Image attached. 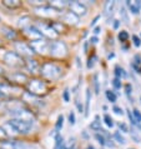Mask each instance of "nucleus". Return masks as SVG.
<instances>
[{
  "label": "nucleus",
  "instance_id": "nucleus-1",
  "mask_svg": "<svg viewBox=\"0 0 141 149\" xmlns=\"http://www.w3.org/2000/svg\"><path fill=\"white\" fill-rule=\"evenodd\" d=\"M40 74L49 80H56L61 77V68L53 63H45L40 69Z\"/></svg>",
  "mask_w": 141,
  "mask_h": 149
},
{
  "label": "nucleus",
  "instance_id": "nucleus-2",
  "mask_svg": "<svg viewBox=\"0 0 141 149\" xmlns=\"http://www.w3.org/2000/svg\"><path fill=\"white\" fill-rule=\"evenodd\" d=\"M49 52L53 56H57V58H61V56H65L68 54V47L64 41H51L50 45H49Z\"/></svg>",
  "mask_w": 141,
  "mask_h": 149
},
{
  "label": "nucleus",
  "instance_id": "nucleus-3",
  "mask_svg": "<svg viewBox=\"0 0 141 149\" xmlns=\"http://www.w3.org/2000/svg\"><path fill=\"white\" fill-rule=\"evenodd\" d=\"M10 113L14 117V119H19V120H23V122H26V123L32 124V122H34V119H35L30 110L24 109V108H18V109L10 110Z\"/></svg>",
  "mask_w": 141,
  "mask_h": 149
},
{
  "label": "nucleus",
  "instance_id": "nucleus-4",
  "mask_svg": "<svg viewBox=\"0 0 141 149\" xmlns=\"http://www.w3.org/2000/svg\"><path fill=\"white\" fill-rule=\"evenodd\" d=\"M4 61L9 67H21V65L25 64L23 58L15 52H6L5 55H4Z\"/></svg>",
  "mask_w": 141,
  "mask_h": 149
},
{
  "label": "nucleus",
  "instance_id": "nucleus-5",
  "mask_svg": "<svg viewBox=\"0 0 141 149\" xmlns=\"http://www.w3.org/2000/svg\"><path fill=\"white\" fill-rule=\"evenodd\" d=\"M29 93H31L32 95H39V94H44L46 92L48 86L44 81H41L39 79H31L29 81Z\"/></svg>",
  "mask_w": 141,
  "mask_h": 149
},
{
  "label": "nucleus",
  "instance_id": "nucleus-6",
  "mask_svg": "<svg viewBox=\"0 0 141 149\" xmlns=\"http://www.w3.org/2000/svg\"><path fill=\"white\" fill-rule=\"evenodd\" d=\"M10 124L13 125L16 132L20 134H26L29 130L31 129V123H26V122H23V120H19V119H11V120H9Z\"/></svg>",
  "mask_w": 141,
  "mask_h": 149
},
{
  "label": "nucleus",
  "instance_id": "nucleus-7",
  "mask_svg": "<svg viewBox=\"0 0 141 149\" xmlns=\"http://www.w3.org/2000/svg\"><path fill=\"white\" fill-rule=\"evenodd\" d=\"M70 11H73L74 14H76L77 16H84L88 13V9L84 4H81L80 1H70L69 3Z\"/></svg>",
  "mask_w": 141,
  "mask_h": 149
},
{
  "label": "nucleus",
  "instance_id": "nucleus-8",
  "mask_svg": "<svg viewBox=\"0 0 141 149\" xmlns=\"http://www.w3.org/2000/svg\"><path fill=\"white\" fill-rule=\"evenodd\" d=\"M15 49H16V52H18L19 54H21L24 56H28V58H31V55L35 53L34 50H32V48L30 47V45H28L25 43H20V41L15 43Z\"/></svg>",
  "mask_w": 141,
  "mask_h": 149
},
{
  "label": "nucleus",
  "instance_id": "nucleus-9",
  "mask_svg": "<svg viewBox=\"0 0 141 149\" xmlns=\"http://www.w3.org/2000/svg\"><path fill=\"white\" fill-rule=\"evenodd\" d=\"M25 30V34L30 38L32 41H35V40H41L43 39V33L40 31V29H38L36 26H28L26 29H24Z\"/></svg>",
  "mask_w": 141,
  "mask_h": 149
},
{
  "label": "nucleus",
  "instance_id": "nucleus-10",
  "mask_svg": "<svg viewBox=\"0 0 141 149\" xmlns=\"http://www.w3.org/2000/svg\"><path fill=\"white\" fill-rule=\"evenodd\" d=\"M49 44L48 41L45 40H35V41H31L30 47L32 48L34 52H38V53H45V52H49Z\"/></svg>",
  "mask_w": 141,
  "mask_h": 149
},
{
  "label": "nucleus",
  "instance_id": "nucleus-11",
  "mask_svg": "<svg viewBox=\"0 0 141 149\" xmlns=\"http://www.w3.org/2000/svg\"><path fill=\"white\" fill-rule=\"evenodd\" d=\"M63 20L66 23H69V24H71V25H76L79 23V16L76 14H74L73 11H68V13L64 14Z\"/></svg>",
  "mask_w": 141,
  "mask_h": 149
},
{
  "label": "nucleus",
  "instance_id": "nucleus-12",
  "mask_svg": "<svg viewBox=\"0 0 141 149\" xmlns=\"http://www.w3.org/2000/svg\"><path fill=\"white\" fill-rule=\"evenodd\" d=\"M126 5H127V8L130 9V11L132 14H139L140 10H141V1L140 0H135V1H130V0H127Z\"/></svg>",
  "mask_w": 141,
  "mask_h": 149
},
{
  "label": "nucleus",
  "instance_id": "nucleus-13",
  "mask_svg": "<svg viewBox=\"0 0 141 149\" xmlns=\"http://www.w3.org/2000/svg\"><path fill=\"white\" fill-rule=\"evenodd\" d=\"M40 31L43 33V35L48 36V38H50V39H55L56 36H57V33L51 28V25H50V26L43 25V26L40 28Z\"/></svg>",
  "mask_w": 141,
  "mask_h": 149
},
{
  "label": "nucleus",
  "instance_id": "nucleus-14",
  "mask_svg": "<svg viewBox=\"0 0 141 149\" xmlns=\"http://www.w3.org/2000/svg\"><path fill=\"white\" fill-rule=\"evenodd\" d=\"M25 65H26V68H28L29 72H31V73H36L39 70L38 61H36L35 59H31V58H28L26 61H25Z\"/></svg>",
  "mask_w": 141,
  "mask_h": 149
},
{
  "label": "nucleus",
  "instance_id": "nucleus-15",
  "mask_svg": "<svg viewBox=\"0 0 141 149\" xmlns=\"http://www.w3.org/2000/svg\"><path fill=\"white\" fill-rule=\"evenodd\" d=\"M1 33L6 36L8 39H10V40H14V39L16 38V33L14 31V29H11L10 26L3 25V26H1Z\"/></svg>",
  "mask_w": 141,
  "mask_h": 149
},
{
  "label": "nucleus",
  "instance_id": "nucleus-16",
  "mask_svg": "<svg viewBox=\"0 0 141 149\" xmlns=\"http://www.w3.org/2000/svg\"><path fill=\"white\" fill-rule=\"evenodd\" d=\"M66 5H69L68 1H59V0H54V1L49 3V6H51L54 10H61V9H64Z\"/></svg>",
  "mask_w": 141,
  "mask_h": 149
},
{
  "label": "nucleus",
  "instance_id": "nucleus-17",
  "mask_svg": "<svg viewBox=\"0 0 141 149\" xmlns=\"http://www.w3.org/2000/svg\"><path fill=\"white\" fill-rule=\"evenodd\" d=\"M130 134H131V138H132L134 142H136V143H140L141 142V130L139 129L138 127H132Z\"/></svg>",
  "mask_w": 141,
  "mask_h": 149
},
{
  "label": "nucleus",
  "instance_id": "nucleus-18",
  "mask_svg": "<svg viewBox=\"0 0 141 149\" xmlns=\"http://www.w3.org/2000/svg\"><path fill=\"white\" fill-rule=\"evenodd\" d=\"M10 79L13 80V81H16V83H24V81H26V75L25 74H21V73H14V74H11L10 75Z\"/></svg>",
  "mask_w": 141,
  "mask_h": 149
},
{
  "label": "nucleus",
  "instance_id": "nucleus-19",
  "mask_svg": "<svg viewBox=\"0 0 141 149\" xmlns=\"http://www.w3.org/2000/svg\"><path fill=\"white\" fill-rule=\"evenodd\" d=\"M3 4L9 8V9H16V8L21 5V1H19V0H4Z\"/></svg>",
  "mask_w": 141,
  "mask_h": 149
},
{
  "label": "nucleus",
  "instance_id": "nucleus-20",
  "mask_svg": "<svg viewBox=\"0 0 141 149\" xmlns=\"http://www.w3.org/2000/svg\"><path fill=\"white\" fill-rule=\"evenodd\" d=\"M114 8H115V1H113V0H109V1H106L105 5H104V11H105L104 14H105L106 16L110 15L111 13H113Z\"/></svg>",
  "mask_w": 141,
  "mask_h": 149
},
{
  "label": "nucleus",
  "instance_id": "nucleus-21",
  "mask_svg": "<svg viewBox=\"0 0 141 149\" xmlns=\"http://www.w3.org/2000/svg\"><path fill=\"white\" fill-rule=\"evenodd\" d=\"M90 98H91V92L90 88L86 89V102H85V117L89 115V110H90Z\"/></svg>",
  "mask_w": 141,
  "mask_h": 149
},
{
  "label": "nucleus",
  "instance_id": "nucleus-22",
  "mask_svg": "<svg viewBox=\"0 0 141 149\" xmlns=\"http://www.w3.org/2000/svg\"><path fill=\"white\" fill-rule=\"evenodd\" d=\"M90 128L93 130H96V132H100L101 130V122L99 120V117L95 118V122H93L90 124Z\"/></svg>",
  "mask_w": 141,
  "mask_h": 149
},
{
  "label": "nucleus",
  "instance_id": "nucleus-23",
  "mask_svg": "<svg viewBox=\"0 0 141 149\" xmlns=\"http://www.w3.org/2000/svg\"><path fill=\"white\" fill-rule=\"evenodd\" d=\"M115 74H116V78H119V79H121V77L122 78H126L127 77V74L125 73V70H124L122 68H120L119 65L115 68Z\"/></svg>",
  "mask_w": 141,
  "mask_h": 149
},
{
  "label": "nucleus",
  "instance_id": "nucleus-24",
  "mask_svg": "<svg viewBox=\"0 0 141 149\" xmlns=\"http://www.w3.org/2000/svg\"><path fill=\"white\" fill-rule=\"evenodd\" d=\"M95 138H96V140L101 144V146H106L107 144V138L105 135H102L101 133H96L95 134Z\"/></svg>",
  "mask_w": 141,
  "mask_h": 149
},
{
  "label": "nucleus",
  "instance_id": "nucleus-25",
  "mask_svg": "<svg viewBox=\"0 0 141 149\" xmlns=\"http://www.w3.org/2000/svg\"><path fill=\"white\" fill-rule=\"evenodd\" d=\"M29 20H30L29 16H23V18L19 19V25L21 28H24V29H26L28 26H30V25H29Z\"/></svg>",
  "mask_w": 141,
  "mask_h": 149
},
{
  "label": "nucleus",
  "instance_id": "nucleus-26",
  "mask_svg": "<svg viewBox=\"0 0 141 149\" xmlns=\"http://www.w3.org/2000/svg\"><path fill=\"white\" fill-rule=\"evenodd\" d=\"M1 149H16V143L15 142H3Z\"/></svg>",
  "mask_w": 141,
  "mask_h": 149
},
{
  "label": "nucleus",
  "instance_id": "nucleus-27",
  "mask_svg": "<svg viewBox=\"0 0 141 149\" xmlns=\"http://www.w3.org/2000/svg\"><path fill=\"white\" fill-rule=\"evenodd\" d=\"M120 15H121V18H122V22L127 24L129 23V16H127V11L125 9V6L120 8Z\"/></svg>",
  "mask_w": 141,
  "mask_h": 149
},
{
  "label": "nucleus",
  "instance_id": "nucleus-28",
  "mask_svg": "<svg viewBox=\"0 0 141 149\" xmlns=\"http://www.w3.org/2000/svg\"><path fill=\"white\" fill-rule=\"evenodd\" d=\"M55 148L54 149H60L61 147H63V144H64V139H63V136H61L60 134H57L56 135V139H55Z\"/></svg>",
  "mask_w": 141,
  "mask_h": 149
},
{
  "label": "nucleus",
  "instance_id": "nucleus-29",
  "mask_svg": "<svg viewBox=\"0 0 141 149\" xmlns=\"http://www.w3.org/2000/svg\"><path fill=\"white\" fill-rule=\"evenodd\" d=\"M114 138H115V140H118L120 144H125V143H126L125 138H124V136L121 135V133H120V132H115V133H114Z\"/></svg>",
  "mask_w": 141,
  "mask_h": 149
},
{
  "label": "nucleus",
  "instance_id": "nucleus-30",
  "mask_svg": "<svg viewBox=\"0 0 141 149\" xmlns=\"http://www.w3.org/2000/svg\"><path fill=\"white\" fill-rule=\"evenodd\" d=\"M94 88H95V93L96 94L100 93V84H99V75L97 74L94 75Z\"/></svg>",
  "mask_w": 141,
  "mask_h": 149
},
{
  "label": "nucleus",
  "instance_id": "nucleus-31",
  "mask_svg": "<svg viewBox=\"0 0 141 149\" xmlns=\"http://www.w3.org/2000/svg\"><path fill=\"white\" fill-rule=\"evenodd\" d=\"M104 122H105V124L109 128H111V127H114V120H113V118L110 117L109 114H105L104 115Z\"/></svg>",
  "mask_w": 141,
  "mask_h": 149
},
{
  "label": "nucleus",
  "instance_id": "nucleus-32",
  "mask_svg": "<svg viewBox=\"0 0 141 149\" xmlns=\"http://www.w3.org/2000/svg\"><path fill=\"white\" fill-rule=\"evenodd\" d=\"M106 98H107V100L111 103L116 102V94L114 92H111V90H106Z\"/></svg>",
  "mask_w": 141,
  "mask_h": 149
},
{
  "label": "nucleus",
  "instance_id": "nucleus-33",
  "mask_svg": "<svg viewBox=\"0 0 141 149\" xmlns=\"http://www.w3.org/2000/svg\"><path fill=\"white\" fill-rule=\"evenodd\" d=\"M129 39V34H127V31L125 30H121L119 33V40L121 41V43H124V41H126Z\"/></svg>",
  "mask_w": 141,
  "mask_h": 149
},
{
  "label": "nucleus",
  "instance_id": "nucleus-34",
  "mask_svg": "<svg viewBox=\"0 0 141 149\" xmlns=\"http://www.w3.org/2000/svg\"><path fill=\"white\" fill-rule=\"evenodd\" d=\"M63 125H64V117L63 115H59L57 117V120H56V130H60L61 128H63Z\"/></svg>",
  "mask_w": 141,
  "mask_h": 149
},
{
  "label": "nucleus",
  "instance_id": "nucleus-35",
  "mask_svg": "<svg viewBox=\"0 0 141 149\" xmlns=\"http://www.w3.org/2000/svg\"><path fill=\"white\" fill-rule=\"evenodd\" d=\"M51 28H53L56 33H59V31H61V30L64 29V25H63L61 23H57V22H56V23H53V24H51Z\"/></svg>",
  "mask_w": 141,
  "mask_h": 149
},
{
  "label": "nucleus",
  "instance_id": "nucleus-36",
  "mask_svg": "<svg viewBox=\"0 0 141 149\" xmlns=\"http://www.w3.org/2000/svg\"><path fill=\"white\" fill-rule=\"evenodd\" d=\"M132 114H134V117L136 119V122H138V124L141 123V111L139 109H134L132 110Z\"/></svg>",
  "mask_w": 141,
  "mask_h": 149
},
{
  "label": "nucleus",
  "instance_id": "nucleus-37",
  "mask_svg": "<svg viewBox=\"0 0 141 149\" xmlns=\"http://www.w3.org/2000/svg\"><path fill=\"white\" fill-rule=\"evenodd\" d=\"M113 85H114V88L116 90L121 89V79H119V78H115V79L113 80Z\"/></svg>",
  "mask_w": 141,
  "mask_h": 149
},
{
  "label": "nucleus",
  "instance_id": "nucleus-38",
  "mask_svg": "<svg viewBox=\"0 0 141 149\" xmlns=\"http://www.w3.org/2000/svg\"><path fill=\"white\" fill-rule=\"evenodd\" d=\"M127 117H129V119H130V122H131V124H132V127H136V125H138V122H136V119H135V117H134V114H131V111H130V110H127Z\"/></svg>",
  "mask_w": 141,
  "mask_h": 149
},
{
  "label": "nucleus",
  "instance_id": "nucleus-39",
  "mask_svg": "<svg viewBox=\"0 0 141 149\" xmlns=\"http://www.w3.org/2000/svg\"><path fill=\"white\" fill-rule=\"evenodd\" d=\"M118 127H119V129L121 130V132H124V133H129V128H127V125L125 123H119L118 124Z\"/></svg>",
  "mask_w": 141,
  "mask_h": 149
},
{
  "label": "nucleus",
  "instance_id": "nucleus-40",
  "mask_svg": "<svg viewBox=\"0 0 141 149\" xmlns=\"http://www.w3.org/2000/svg\"><path fill=\"white\" fill-rule=\"evenodd\" d=\"M132 40H134V44H135V47H140L141 45V39L139 38L138 35H132Z\"/></svg>",
  "mask_w": 141,
  "mask_h": 149
},
{
  "label": "nucleus",
  "instance_id": "nucleus-41",
  "mask_svg": "<svg viewBox=\"0 0 141 149\" xmlns=\"http://www.w3.org/2000/svg\"><path fill=\"white\" fill-rule=\"evenodd\" d=\"M69 123L71 124V125L75 124V113H74V111H70V114H69Z\"/></svg>",
  "mask_w": 141,
  "mask_h": 149
},
{
  "label": "nucleus",
  "instance_id": "nucleus-42",
  "mask_svg": "<svg viewBox=\"0 0 141 149\" xmlns=\"http://www.w3.org/2000/svg\"><path fill=\"white\" fill-rule=\"evenodd\" d=\"M125 90H126V94H127L129 99H131V92H132L131 84H126V85H125ZM131 100H132V99H131Z\"/></svg>",
  "mask_w": 141,
  "mask_h": 149
},
{
  "label": "nucleus",
  "instance_id": "nucleus-43",
  "mask_svg": "<svg viewBox=\"0 0 141 149\" xmlns=\"http://www.w3.org/2000/svg\"><path fill=\"white\" fill-rule=\"evenodd\" d=\"M6 136H8L6 132L4 130V128H3V127H0V140H5Z\"/></svg>",
  "mask_w": 141,
  "mask_h": 149
},
{
  "label": "nucleus",
  "instance_id": "nucleus-44",
  "mask_svg": "<svg viewBox=\"0 0 141 149\" xmlns=\"http://www.w3.org/2000/svg\"><path fill=\"white\" fill-rule=\"evenodd\" d=\"M96 59H97L96 55H94L93 58H90V59H89V61H88V68L89 69H91V68L94 67V60H96Z\"/></svg>",
  "mask_w": 141,
  "mask_h": 149
},
{
  "label": "nucleus",
  "instance_id": "nucleus-45",
  "mask_svg": "<svg viewBox=\"0 0 141 149\" xmlns=\"http://www.w3.org/2000/svg\"><path fill=\"white\" fill-rule=\"evenodd\" d=\"M113 110L115 111V113L116 114H118V115H122L124 114V111H122V109L121 108H120V107H118V105H115L114 107V108H113Z\"/></svg>",
  "mask_w": 141,
  "mask_h": 149
},
{
  "label": "nucleus",
  "instance_id": "nucleus-46",
  "mask_svg": "<svg viewBox=\"0 0 141 149\" xmlns=\"http://www.w3.org/2000/svg\"><path fill=\"white\" fill-rule=\"evenodd\" d=\"M131 67H132V69H134L138 74H141V65H136L134 63H131Z\"/></svg>",
  "mask_w": 141,
  "mask_h": 149
},
{
  "label": "nucleus",
  "instance_id": "nucleus-47",
  "mask_svg": "<svg viewBox=\"0 0 141 149\" xmlns=\"http://www.w3.org/2000/svg\"><path fill=\"white\" fill-rule=\"evenodd\" d=\"M63 98H64V100L68 103L70 100V97H69V89H65L64 90V94H63Z\"/></svg>",
  "mask_w": 141,
  "mask_h": 149
},
{
  "label": "nucleus",
  "instance_id": "nucleus-48",
  "mask_svg": "<svg viewBox=\"0 0 141 149\" xmlns=\"http://www.w3.org/2000/svg\"><path fill=\"white\" fill-rule=\"evenodd\" d=\"M134 64H136V65H141V56H140L139 54L134 56Z\"/></svg>",
  "mask_w": 141,
  "mask_h": 149
},
{
  "label": "nucleus",
  "instance_id": "nucleus-49",
  "mask_svg": "<svg viewBox=\"0 0 141 149\" xmlns=\"http://www.w3.org/2000/svg\"><path fill=\"white\" fill-rule=\"evenodd\" d=\"M76 107H77V109H79V113H82V111L85 113V109L82 108V104L79 100H76Z\"/></svg>",
  "mask_w": 141,
  "mask_h": 149
},
{
  "label": "nucleus",
  "instance_id": "nucleus-50",
  "mask_svg": "<svg viewBox=\"0 0 141 149\" xmlns=\"http://www.w3.org/2000/svg\"><path fill=\"white\" fill-rule=\"evenodd\" d=\"M99 19H100V15L95 16V19L93 20V22H91V26H94V25H95V24H96V23H97V20H99Z\"/></svg>",
  "mask_w": 141,
  "mask_h": 149
},
{
  "label": "nucleus",
  "instance_id": "nucleus-51",
  "mask_svg": "<svg viewBox=\"0 0 141 149\" xmlns=\"http://www.w3.org/2000/svg\"><path fill=\"white\" fill-rule=\"evenodd\" d=\"M114 29H118L119 28V25H120V20H114Z\"/></svg>",
  "mask_w": 141,
  "mask_h": 149
},
{
  "label": "nucleus",
  "instance_id": "nucleus-52",
  "mask_svg": "<svg viewBox=\"0 0 141 149\" xmlns=\"http://www.w3.org/2000/svg\"><path fill=\"white\" fill-rule=\"evenodd\" d=\"M91 43H94V44H96L97 41H99V39H97V36H93V38H91Z\"/></svg>",
  "mask_w": 141,
  "mask_h": 149
},
{
  "label": "nucleus",
  "instance_id": "nucleus-53",
  "mask_svg": "<svg viewBox=\"0 0 141 149\" xmlns=\"http://www.w3.org/2000/svg\"><path fill=\"white\" fill-rule=\"evenodd\" d=\"M100 30H101V28H100V26H96V28L94 29V33H95V34H99V33H100Z\"/></svg>",
  "mask_w": 141,
  "mask_h": 149
},
{
  "label": "nucleus",
  "instance_id": "nucleus-54",
  "mask_svg": "<svg viewBox=\"0 0 141 149\" xmlns=\"http://www.w3.org/2000/svg\"><path fill=\"white\" fill-rule=\"evenodd\" d=\"M114 53H111V54H109V56H107V58H109V59H111V58H114Z\"/></svg>",
  "mask_w": 141,
  "mask_h": 149
},
{
  "label": "nucleus",
  "instance_id": "nucleus-55",
  "mask_svg": "<svg viewBox=\"0 0 141 149\" xmlns=\"http://www.w3.org/2000/svg\"><path fill=\"white\" fill-rule=\"evenodd\" d=\"M88 149H95V148H94V147H91V146H89V147H88Z\"/></svg>",
  "mask_w": 141,
  "mask_h": 149
},
{
  "label": "nucleus",
  "instance_id": "nucleus-56",
  "mask_svg": "<svg viewBox=\"0 0 141 149\" xmlns=\"http://www.w3.org/2000/svg\"><path fill=\"white\" fill-rule=\"evenodd\" d=\"M1 73H3V69H1V68H0V74H1Z\"/></svg>",
  "mask_w": 141,
  "mask_h": 149
},
{
  "label": "nucleus",
  "instance_id": "nucleus-57",
  "mask_svg": "<svg viewBox=\"0 0 141 149\" xmlns=\"http://www.w3.org/2000/svg\"><path fill=\"white\" fill-rule=\"evenodd\" d=\"M139 129H140V130H141V125H140V127H139Z\"/></svg>",
  "mask_w": 141,
  "mask_h": 149
},
{
  "label": "nucleus",
  "instance_id": "nucleus-58",
  "mask_svg": "<svg viewBox=\"0 0 141 149\" xmlns=\"http://www.w3.org/2000/svg\"><path fill=\"white\" fill-rule=\"evenodd\" d=\"M69 149H76V148H69Z\"/></svg>",
  "mask_w": 141,
  "mask_h": 149
},
{
  "label": "nucleus",
  "instance_id": "nucleus-59",
  "mask_svg": "<svg viewBox=\"0 0 141 149\" xmlns=\"http://www.w3.org/2000/svg\"><path fill=\"white\" fill-rule=\"evenodd\" d=\"M140 102H141V97H140Z\"/></svg>",
  "mask_w": 141,
  "mask_h": 149
},
{
  "label": "nucleus",
  "instance_id": "nucleus-60",
  "mask_svg": "<svg viewBox=\"0 0 141 149\" xmlns=\"http://www.w3.org/2000/svg\"><path fill=\"white\" fill-rule=\"evenodd\" d=\"M0 149H1V148H0Z\"/></svg>",
  "mask_w": 141,
  "mask_h": 149
}]
</instances>
